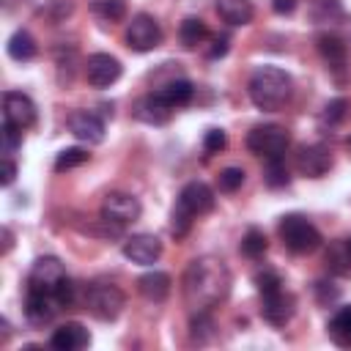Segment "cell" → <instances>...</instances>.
Segmentation results:
<instances>
[{
	"label": "cell",
	"instance_id": "obj_1",
	"mask_svg": "<svg viewBox=\"0 0 351 351\" xmlns=\"http://www.w3.org/2000/svg\"><path fill=\"white\" fill-rule=\"evenodd\" d=\"M181 291H184V302L192 313L211 310L219 302H225L230 293V271H228L225 261L214 258V255L195 258L184 271Z\"/></svg>",
	"mask_w": 351,
	"mask_h": 351
},
{
	"label": "cell",
	"instance_id": "obj_2",
	"mask_svg": "<svg viewBox=\"0 0 351 351\" xmlns=\"http://www.w3.org/2000/svg\"><path fill=\"white\" fill-rule=\"evenodd\" d=\"M247 93L252 99V104L258 110H266V112H274L280 110L291 93H293V80L285 69L280 66H261L252 77H250V85H247Z\"/></svg>",
	"mask_w": 351,
	"mask_h": 351
},
{
	"label": "cell",
	"instance_id": "obj_3",
	"mask_svg": "<svg viewBox=\"0 0 351 351\" xmlns=\"http://www.w3.org/2000/svg\"><path fill=\"white\" fill-rule=\"evenodd\" d=\"M214 208V192L208 184L203 181H189L181 192L178 200L173 206V217H170V233L176 239H184L195 222V217H203Z\"/></svg>",
	"mask_w": 351,
	"mask_h": 351
},
{
	"label": "cell",
	"instance_id": "obj_4",
	"mask_svg": "<svg viewBox=\"0 0 351 351\" xmlns=\"http://www.w3.org/2000/svg\"><path fill=\"white\" fill-rule=\"evenodd\" d=\"M277 233H280L282 244H285L293 255H310V252H315V250L321 247V233H318V228H315L307 217H302V214H285V217L280 219Z\"/></svg>",
	"mask_w": 351,
	"mask_h": 351
},
{
	"label": "cell",
	"instance_id": "obj_5",
	"mask_svg": "<svg viewBox=\"0 0 351 351\" xmlns=\"http://www.w3.org/2000/svg\"><path fill=\"white\" fill-rule=\"evenodd\" d=\"M82 304L85 310L99 318V321H115L123 310V291L112 282H104V280H96L85 288V296H82Z\"/></svg>",
	"mask_w": 351,
	"mask_h": 351
},
{
	"label": "cell",
	"instance_id": "obj_6",
	"mask_svg": "<svg viewBox=\"0 0 351 351\" xmlns=\"http://www.w3.org/2000/svg\"><path fill=\"white\" fill-rule=\"evenodd\" d=\"M291 134L280 123H258L247 134V148L263 159H277L288 151Z\"/></svg>",
	"mask_w": 351,
	"mask_h": 351
},
{
	"label": "cell",
	"instance_id": "obj_7",
	"mask_svg": "<svg viewBox=\"0 0 351 351\" xmlns=\"http://www.w3.org/2000/svg\"><path fill=\"white\" fill-rule=\"evenodd\" d=\"M162 44V27L151 14H134L126 27V47L134 52H151Z\"/></svg>",
	"mask_w": 351,
	"mask_h": 351
},
{
	"label": "cell",
	"instance_id": "obj_8",
	"mask_svg": "<svg viewBox=\"0 0 351 351\" xmlns=\"http://www.w3.org/2000/svg\"><path fill=\"white\" fill-rule=\"evenodd\" d=\"M143 214V206L134 195H126V192H110L101 203V217L118 228H126L129 222H137Z\"/></svg>",
	"mask_w": 351,
	"mask_h": 351
},
{
	"label": "cell",
	"instance_id": "obj_9",
	"mask_svg": "<svg viewBox=\"0 0 351 351\" xmlns=\"http://www.w3.org/2000/svg\"><path fill=\"white\" fill-rule=\"evenodd\" d=\"M66 277V269L58 258L44 255L30 266L27 274V291H41V293H55V288L60 285V280Z\"/></svg>",
	"mask_w": 351,
	"mask_h": 351
},
{
	"label": "cell",
	"instance_id": "obj_10",
	"mask_svg": "<svg viewBox=\"0 0 351 351\" xmlns=\"http://www.w3.org/2000/svg\"><path fill=\"white\" fill-rule=\"evenodd\" d=\"M3 121L16 129H30L36 123V104L22 90H5L3 93Z\"/></svg>",
	"mask_w": 351,
	"mask_h": 351
},
{
	"label": "cell",
	"instance_id": "obj_11",
	"mask_svg": "<svg viewBox=\"0 0 351 351\" xmlns=\"http://www.w3.org/2000/svg\"><path fill=\"white\" fill-rule=\"evenodd\" d=\"M296 170L304 178H321L332 170V151L321 143L313 145H302L296 154Z\"/></svg>",
	"mask_w": 351,
	"mask_h": 351
},
{
	"label": "cell",
	"instance_id": "obj_12",
	"mask_svg": "<svg viewBox=\"0 0 351 351\" xmlns=\"http://www.w3.org/2000/svg\"><path fill=\"white\" fill-rule=\"evenodd\" d=\"M121 60L107 55V52H93L88 60H85V77L93 88H110L112 82H118L121 77Z\"/></svg>",
	"mask_w": 351,
	"mask_h": 351
},
{
	"label": "cell",
	"instance_id": "obj_13",
	"mask_svg": "<svg viewBox=\"0 0 351 351\" xmlns=\"http://www.w3.org/2000/svg\"><path fill=\"white\" fill-rule=\"evenodd\" d=\"M293 310H296V299H293V293H288L282 288L261 296V315L271 326H285L293 318Z\"/></svg>",
	"mask_w": 351,
	"mask_h": 351
},
{
	"label": "cell",
	"instance_id": "obj_14",
	"mask_svg": "<svg viewBox=\"0 0 351 351\" xmlns=\"http://www.w3.org/2000/svg\"><path fill=\"white\" fill-rule=\"evenodd\" d=\"M123 255L137 266H151L162 255V241L154 233H134L123 241Z\"/></svg>",
	"mask_w": 351,
	"mask_h": 351
},
{
	"label": "cell",
	"instance_id": "obj_15",
	"mask_svg": "<svg viewBox=\"0 0 351 351\" xmlns=\"http://www.w3.org/2000/svg\"><path fill=\"white\" fill-rule=\"evenodd\" d=\"M69 132L88 145H99L104 140V121L90 110H77L69 115Z\"/></svg>",
	"mask_w": 351,
	"mask_h": 351
},
{
	"label": "cell",
	"instance_id": "obj_16",
	"mask_svg": "<svg viewBox=\"0 0 351 351\" xmlns=\"http://www.w3.org/2000/svg\"><path fill=\"white\" fill-rule=\"evenodd\" d=\"M60 304L55 299V293H41V291H27L25 299V318L33 326H47L55 315H58Z\"/></svg>",
	"mask_w": 351,
	"mask_h": 351
},
{
	"label": "cell",
	"instance_id": "obj_17",
	"mask_svg": "<svg viewBox=\"0 0 351 351\" xmlns=\"http://www.w3.org/2000/svg\"><path fill=\"white\" fill-rule=\"evenodd\" d=\"M88 343H90V332H88L82 324H77V321L60 324V326L52 332V337H49V346H52L55 351H80V348H85Z\"/></svg>",
	"mask_w": 351,
	"mask_h": 351
},
{
	"label": "cell",
	"instance_id": "obj_18",
	"mask_svg": "<svg viewBox=\"0 0 351 351\" xmlns=\"http://www.w3.org/2000/svg\"><path fill=\"white\" fill-rule=\"evenodd\" d=\"M170 112L173 107L154 90V93H145L137 104H134V118H140L143 123H154V126H162L170 121Z\"/></svg>",
	"mask_w": 351,
	"mask_h": 351
},
{
	"label": "cell",
	"instance_id": "obj_19",
	"mask_svg": "<svg viewBox=\"0 0 351 351\" xmlns=\"http://www.w3.org/2000/svg\"><path fill=\"white\" fill-rule=\"evenodd\" d=\"M170 285H173V280L165 271H148L137 280V291L148 302H165L170 296Z\"/></svg>",
	"mask_w": 351,
	"mask_h": 351
},
{
	"label": "cell",
	"instance_id": "obj_20",
	"mask_svg": "<svg viewBox=\"0 0 351 351\" xmlns=\"http://www.w3.org/2000/svg\"><path fill=\"white\" fill-rule=\"evenodd\" d=\"M217 14L228 25H250L255 16V8L250 0H217Z\"/></svg>",
	"mask_w": 351,
	"mask_h": 351
},
{
	"label": "cell",
	"instance_id": "obj_21",
	"mask_svg": "<svg viewBox=\"0 0 351 351\" xmlns=\"http://www.w3.org/2000/svg\"><path fill=\"white\" fill-rule=\"evenodd\" d=\"M315 47H318V52H321V58L329 63V66H343L346 63V55H348V47H346V41L340 38V36H335V33H321L318 38H315Z\"/></svg>",
	"mask_w": 351,
	"mask_h": 351
},
{
	"label": "cell",
	"instance_id": "obj_22",
	"mask_svg": "<svg viewBox=\"0 0 351 351\" xmlns=\"http://www.w3.org/2000/svg\"><path fill=\"white\" fill-rule=\"evenodd\" d=\"M326 332H329L332 343H337L340 348H351V304L340 307V310L329 318Z\"/></svg>",
	"mask_w": 351,
	"mask_h": 351
},
{
	"label": "cell",
	"instance_id": "obj_23",
	"mask_svg": "<svg viewBox=\"0 0 351 351\" xmlns=\"http://www.w3.org/2000/svg\"><path fill=\"white\" fill-rule=\"evenodd\" d=\"M156 93L176 110V107H184V104L192 101V96H195V85H192L189 80H170V82H165Z\"/></svg>",
	"mask_w": 351,
	"mask_h": 351
},
{
	"label": "cell",
	"instance_id": "obj_24",
	"mask_svg": "<svg viewBox=\"0 0 351 351\" xmlns=\"http://www.w3.org/2000/svg\"><path fill=\"white\" fill-rule=\"evenodd\" d=\"M324 263H326V269H329L332 274H340V277H348V274H351V252H348L346 239L329 244V250H326V255H324Z\"/></svg>",
	"mask_w": 351,
	"mask_h": 351
},
{
	"label": "cell",
	"instance_id": "obj_25",
	"mask_svg": "<svg viewBox=\"0 0 351 351\" xmlns=\"http://www.w3.org/2000/svg\"><path fill=\"white\" fill-rule=\"evenodd\" d=\"M178 38H181V44L186 49H195L197 44H203L208 38V27H206V22L200 16H186L181 22V27H178Z\"/></svg>",
	"mask_w": 351,
	"mask_h": 351
},
{
	"label": "cell",
	"instance_id": "obj_26",
	"mask_svg": "<svg viewBox=\"0 0 351 351\" xmlns=\"http://www.w3.org/2000/svg\"><path fill=\"white\" fill-rule=\"evenodd\" d=\"M189 335H192L195 343H208V340H214L217 324H214V318L208 315V310L192 313V318H189Z\"/></svg>",
	"mask_w": 351,
	"mask_h": 351
},
{
	"label": "cell",
	"instance_id": "obj_27",
	"mask_svg": "<svg viewBox=\"0 0 351 351\" xmlns=\"http://www.w3.org/2000/svg\"><path fill=\"white\" fill-rule=\"evenodd\" d=\"M239 250H241V255H244V258H250V261L263 258V252L269 250L266 233H263V230H258V228H250V230L244 233V239H241Z\"/></svg>",
	"mask_w": 351,
	"mask_h": 351
},
{
	"label": "cell",
	"instance_id": "obj_28",
	"mask_svg": "<svg viewBox=\"0 0 351 351\" xmlns=\"http://www.w3.org/2000/svg\"><path fill=\"white\" fill-rule=\"evenodd\" d=\"M8 55L14 60H30L36 58V41L27 30H16L11 38H8Z\"/></svg>",
	"mask_w": 351,
	"mask_h": 351
},
{
	"label": "cell",
	"instance_id": "obj_29",
	"mask_svg": "<svg viewBox=\"0 0 351 351\" xmlns=\"http://www.w3.org/2000/svg\"><path fill=\"white\" fill-rule=\"evenodd\" d=\"M288 181H291V176H288V167H285L282 156H277V159H266V167H263V184H266L269 189H282V186H288Z\"/></svg>",
	"mask_w": 351,
	"mask_h": 351
},
{
	"label": "cell",
	"instance_id": "obj_30",
	"mask_svg": "<svg viewBox=\"0 0 351 351\" xmlns=\"http://www.w3.org/2000/svg\"><path fill=\"white\" fill-rule=\"evenodd\" d=\"M90 11L104 22H121L126 16V3L123 0H93Z\"/></svg>",
	"mask_w": 351,
	"mask_h": 351
},
{
	"label": "cell",
	"instance_id": "obj_31",
	"mask_svg": "<svg viewBox=\"0 0 351 351\" xmlns=\"http://www.w3.org/2000/svg\"><path fill=\"white\" fill-rule=\"evenodd\" d=\"M88 151L85 148H80V145H74V148H63L58 156H55V170L58 173H63V170H71V167H80V165H85L88 162Z\"/></svg>",
	"mask_w": 351,
	"mask_h": 351
},
{
	"label": "cell",
	"instance_id": "obj_32",
	"mask_svg": "<svg viewBox=\"0 0 351 351\" xmlns=\"http://www.w3.org/2000/svg\"><path fill=\"white\" fill-rule=\"evenodd\" d=\"M19 145H22V129H16V126H11V123L3 121V129H0V154L3 156H14Z\"/></svg>",
	"mask_w": 351,
	"mask_h": 351
},
{
	"label": "cell",
	"instance_id": "obj_33",
	"mask_svg": "<svg viewBox=\"0 0 351 351\" xmlns=\"http://www.w3.org/2000/svg\"><path fill=\"white\" fill-rule=\"evenodd\" d=\"M252 282H255V288H258V293H261V296L274 293V291H280V288H282V277H280L274 269H261V271H255Z\"/></svg>",
	"mask_w": 351,
	"mask_h": 351
},
{
	"label": "cell",
	"instance_id": "obj_34",
	"mask_svg": "<svg viewBox=\"0 0 351 351\" xmlns=\"http://www.w3.org/2000/svg\"><path fill=\"white\" fill-rule=\"evenodd\" d=\"M346 110H348V99H343V96H337V99H332V101H326V107H324V123H329V126H335V123H340L343 118H346Z\"/></svg>",
	"mask_w": 351,
	"mask_h": 351
},
{
	"label": "cell",
	"instance_id": "obj_35",
	"mask_svg": "<svg viewBox=\"0 0 351 351\" xmlns=\"http://www.w3.org/2000/svg\"><path fill=\"white\" fill-rule=\"evenodd\" d=\"M244 170L241 167H225L222 173H219V189L222 192H236V189H241V184H244Z\"/></svg>",
	"mask_w": 351,
	"mask_h": 351
},
{
	"label": "cell",
	"instance_id": "obj_36",
	"mask_svg": "<svg viewBox=\"0 0 351 351\" xmlns=\"http://www.w3.org/2000/svg\"><path fill=\"white\" fill-rule=\"evenodd\" d=\"M225 145H228L225 129H208V132L203 134V151H206V154H219Z\"/></svg>",
	"mask_w": 351,
	"mask_h": 351
},
{
	"label": "cell",
	"instance_id": "obj_37",
	"mask_svg": "<svg viewBox=\"0 0 351 351\" xmlns=\"http://www.w3.org/2000/svg\"><path fill=\"white\" fill-rule=\"evenodd\" d=\"M55 299H58L60 307H71V304L77 302V282L69 280V277H63L60 285L55 288Z\"/></svg>",
	"mask_w": 351,
	"mask_h": 351
},
{
	"label": "cell",
	"instance_id": "obj_38",
	"mask_svg": "<svg viewBox=\"0 0 351 351\" xmlns=\"http://www.w3.org/2000/svg\"><path fill=\"white\" fill-rule=\"evenodd\" d=\"M313 14H315V19H335V16H340V3L337 0H313Z\"/></svg>",
	"mask_w": 351,
	"mask_h": 351
},
{
	"label": "cell",
	"instance_id": "obj_39",
	"mask_svg": "<svg viewBox=\"0 0 351 351\" xmlns=\"http://www.w3.org/2000/svg\"><path fill=\"white\" fill-rule=\"evenodd\" d=\"M228 49H230V38H228L225 33H217V36L211 38V47H208V58H211V60H217V58H225V55H228Z\"/></svg>",
	"mask_w": 351,
	"mask_h": 351
},
{
	"label": "cell",
	"instance_id": "obj_40",
	"mask_svg": "<svg viewBox=\"0 0 351 351\" xmlns=\"http://www.w3.org/2000/svg\"><path fill=\"white\" fill-rule=\"evenodd\" d=\"M315 296H318V302H321V304H329V302H335V299L340 296V291H337L332 282L321 280V282H315Z\"/></svg>",
	"mask_w": 351,
	"mask_h": 351
},
{
	"label": "cell",
	"instance_id": "obj_41",
	"mask_svg": "<svg viewBox=\"0 0 351 351\" xmlns=\"http://www.w3.org/2000/svg\"><path fill=\"white\" fill-rule=\"evenodd\" d=\"M16 178V162L11 156H3V167H0V184L3 186H11Z\"/></svg>",
	"mask_w": 351,
	"mask_h": 351
},
{
	"label": "cell",
	"instance_id": "obj_42",
	"mask_svg": "<svg viewBox=\"0 0 351 351\" xmlns=\"http://www.w3.org/2000/svg\"><path fill=\"white\" fill-rule=\"evenodd\" d=\"M271 11L285 16V14H293L296 11V0H271Z\"/></svg>",
	"mask_w": 351,
	"mask_h": 351
},
{
	"label": "cell",
	"instance_id": "obj_43",
	"mask_svg": "<svg viewBox=\"0 0 351 351\" xmlns=\"http://www.w3.org/2000/svg\"><path fill=\"white\" fill-rule=\"evenodd\" d=\"M11 244H14V241H11V230H8V228H3V252H8V250H11Z\"/></svg>",
	"mask_w": 351,
	"mask_h": 351
},
{
	"label": "cell",
	"instance_id": "obj_44",
	"mask_svg": "<svg viewBox=\"0 0 351 351\" xmlns=\"http://www.w3.org/2000/svg\"><path fill=\"white\" fill-rule=\"evenodd\" d=\"M346 244H348V252H351V236H348V239H346Z\"/></svg>",
	"mask_w": 351,
	"mask_h": 351
},
{
	"label": "cell",
	"instance_id": "obj_45",
	"mask_svg": "<svg viewBox=\"0 0 351 351\" xmlns=\"http://www.w3.org/2000/svg\"><path fill=\"white\" fill-rule=\"evenodd\" d=\"M346 145H348V148H351V134H348V137H346Z\"/></svg>",
	"mask_w": 351,
	"mask_h": 351
}]
</instances>
